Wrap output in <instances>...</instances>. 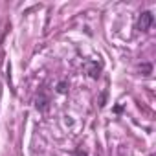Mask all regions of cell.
I'll return each mask as SVG.
<instances>
[{"instance_id":"cell-1","label":"cell","mask_w":156,"mask_h":156,"mask_svg":"<svg viewBox=\"0 0 156 156\" xmlns=\"http://www.w3.org/2000/svg\"><path fill=\"white\" fill-rule=\"evenodd\" d=\"M152 22H154L152 13H151V11H143V13L140 15V19H138V30H140V31H149L151 26H152Z\"/></svg>"},{"instance_id":"cell-2","label":"cell","mask_w":156,"mask_h":156,"mask_svg":"<svg viewBox=\"0 0 156 156\" xmlns=\"http://www.w3.org/2000/svg\"><path fill=\"white\" fill-rule=\"evenodd\" d=\"M87 66H88V73H90V77H94V79H96V77H99L101 66H99L98 62H88Z\"/></svg>"},{"instance_id":"cell-3","label":"cell","mask_w":156,"mask_h":156,"mask_svg":"<svg viewBox=\"0 0 156 156\" xmlns=\"http://www.w3.org/2000/svg\"><path fill=\"white\" fill-rule=\"evenodd\" d=\"M66 87H68V85H66L64 81H62V83H59V87H57V92H59V94H64V92H66Z\"/></svg>"},{"instance_id":"cell-4","label":"cell","mask_w":156,"mask_h":156,"mask_svg":"<svg viewBox=\"0 0 156 156\" xmlns=\"http://www.w3.org/2000/svg\"><path fill=\"white\" fill-rule=\"evenodd\" d=\"M75 156H88V154H87V151L83 147H77L75 149Z\"/></svg>"}]
</instances>
